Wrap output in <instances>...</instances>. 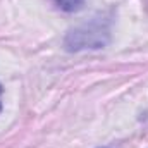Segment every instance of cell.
Returning a JSON list of instances; mask_svg holds the SVG:
<instances>
[{
  "label": "cell",
  "mask_w": 148,
  "mask_h": 148,
  "mask_svg": "<svg viewBox=\"0 0 148 148\" xmlns=\"http://www.w3.org/2000/svg\"><path fill=\"white\" fill-rule=\"evenodd\" d=\"M109 35V29L103 28V24L100 23H86L79 28L73 29L67 40H66V47L69 50H79V48H100L105 45L103 36Z\"/></svg>",
  "instance_id": "1"
},
{
  "label": "cell",
  "mask_w": 148,
  "mask_h": 148,
  "mask_svg": "<svg viewBox=\"0 0 148 148\" xmlns=\"http://www.w3.org/2000/svg\"><path fill=\"white\" fill-rule=\"evenodd\" d=\"M55 3L66 12H76L83 7L84 0H55Z\"/></svg>",
  "instance_id": "2"
},
{
  "label": "cell",
  "mask_w": 148,
  "mask_h": 148,
  "mask_svg": "<svg viewBox=\"0 0 148 148\" xmlns=\"http://www.w3.org/2000/svg\"><path fill=\"white\" fill-rule=\"evenodd\" d=\"M0 93H2V86H0ZM0 112H2V102H0Z\"/></svg>",
  "instance_id": "3"
}]
</instances>
